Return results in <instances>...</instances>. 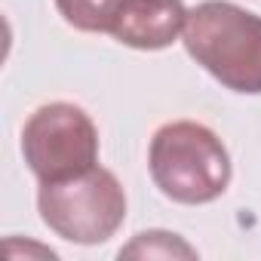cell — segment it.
Returning <instances> with one entry per match:
<instances>
[{
  "label": "cell",
  "instance_id": "7",
  "mask_svg": "<svg viewBox=\"0 0 261 261\" xmlns=\"http://www.w3.org/2000/svg\"><path fill=\"white\" fill-rule=\"evenodd\" d=\"M197 252L169 230H145L129 246L120 249V258H194Z\"/></svg>",
  "mask_w": 261,
  "mask_h": 261
},
{
  "label": "cell",
  "instance_id": "2",
  "mask_svg": "<svg viewBox=\"0 0 261 261\" xmlns=\"http://www.w3.org/2000/svg\"><path fill=\"white\" fill-rule=\"evenodd\" d=\"M148 166L160 194L185 206L218 200L233 175L230 154L221 139L194 120H175L157 129L148 151Z\"/></svg>",
  "mask_w": 261,
  "mask_h": 261
},
{
  "label": "cell",
  "instance_id": "5",
  "mask_svg": "<svg viewBox=\"0 0 261 261\" xmlns=\"http://www.w3.org/2000/svg\"><path fill=\"white\" fill-rule=\"evenodd\" d=\"M188 10L181 0H120L108 34L133 49H166L185 31Z\"/></svg>",
  "mask_w": 261,
  "mask_h": 261
},
{
  "label": "cell",
  "instance_id": "4",
  "mask_svg": "<svg viewBox=\"0 0 261 261\" xmlns=\"http://www.w3.org/2000/svg\"><path fill=\"white\" fill-rule=\"evenodd\" d=\"M22 154L40 185L65 181L98 166V129L80 105L49 101L25 120Z\"/></svg>",
  "mask_w": 261,
  "mask_h": 261
},
{
  "label": "cell",
  "instance_id": "3",
  "mask_svg": "<svg viewBox=\"0 0 261 261\" xmlns=\"http://www.w3.org/2000/svg\"><path fill=\"white\" fill-rule=\"evenodd\" d=\"M37 209L43 224L68 243H108L126 221V191L111 169L92 166L83 175L40 185Z\"/></svg>",
  "mask_w": 261,
  "mask_h": 261
},
{
  "label": "cell",
  "instance_id": "6",
  "mask_svg": "<svg viewBox=\"0 0 261 261\" xmlns=\"http://www.w3.org/2000/svg\"><path fill=\"white\" fill-rule=\"evenodd\" d=\"M120 0H56V10L59 16L86 34H108L111 16L117 10Z\"/></svg>",
  "mask_w": 261,
  "mask_h": 261
},
{
  "label": "cell",
  "instance_id": "1",
  "mask_svg": "<svg viewBox=\"0 0 261 261\" xmlns=\"http://www.w3.org/2000/svg\"><path fill=\"white\" fill-rule=\"evenodd\" d=\"M185 49L224 89L261 95V16L230 0H203L188 10Z\"/></svg>",
  "mask_w": 261,
  "mask_h": 261
}]
</instances>
